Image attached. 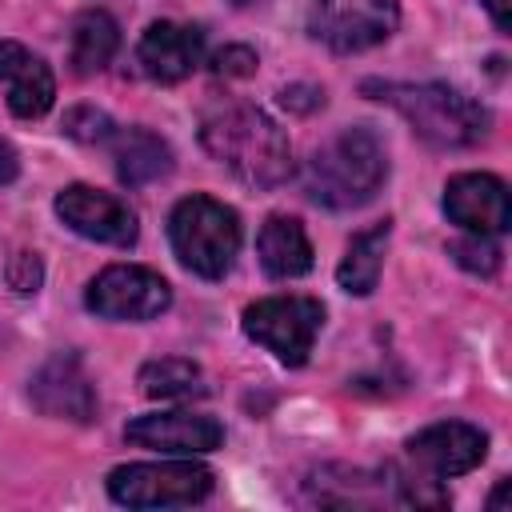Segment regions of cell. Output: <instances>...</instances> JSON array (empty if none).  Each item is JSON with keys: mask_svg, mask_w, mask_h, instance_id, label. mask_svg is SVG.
<instances>
[{"mask_svg": "<svg viewBox=\"0 0 512 512\" xmlns=\"http://www.w3.org/2000/svg\"><path fill=\"white\" fill-rule=\"evenodd\" d=\"M200 140L208 156L248 188H276L292 176V144L256 104L228 100L212 108L200 124Z\"/></svg>", "mask_w": 512, "mask_h": 512, "instance_id": "1", "label": "cell"}, {"mask_svg": "<svg viewBox=\"0 0 512 512\" xmlns=\"http://www.w3.org/2000/svg\"><path fill=\"white\" fill-rule=\"evenodd\" d=\"M368 96L392 104L408 128L436 148H472L488 136V108L448 84H392L368 80Z\"/></svg>", "mask_w": 512, "mask_h": 512, "instance_id": "2", "label": "cell"}, {"mask_svg": "<svg viewBox=\"0 0 512 512\" xmlns=\"http://www.w3.org/2000/svg\"><path fill=\"white\" fill-rule=\"evenodd\" d=\"M388 176V156L384 144L376 140L372 128H344L328 144H320L308 160L304 188L316 204L348 212L368 204Z\"/></svg>", "mask_w": 512, "mask_h": 512, "instance_id": "3", "label": "cell"}, {"mask_svg": "<svg viewBox=\"0 0 512 512\" xmlns=\"http://www.w3.org/2000/svg\"><path fill=\"white\" fill-rule=\"evenodd\" d=\"M168 240H172L176 260L188 272L204 280H220L236 264V252H240V216L228 204L196 192L172 208Z\"/></svg>", "mask_w": 512, "mask_h": 512, "instance_id": "4", "label": "cell"}, {"mask_svg": "<svg viewBox=\"0 0 512 512\" xmlns=\"http://www.w3.org/2000/svg\"><path fill=\"white\" fill-rule=\"evenodd\" d=\"M212 492V472L196 460L120 464L108 472V496L128 508H184Z\"/></svg>", "mask_w": 512, "mask_h": 512, "instance_id": "5", "label": "cell"}, {"mask_svg": "<svg viewBox=\"0 0 512 512\" xmlns=\"http://www.w3.org/2000/svg\"><path fill=\"white\" fill-rule=\"evenodd\" d=\"M324 324V304L312 296H268L244 308V336L268 348L280 364L300 368L316 344V332Z\"/></svg>", "mask_w": 512, "mask_h": 512, "instance_id": "6", "label": "cell"}, {"mask_svg": "<svg viewBox=\"0 0 512 512\" xmlns=\"http://www.w3.org/2000/svg\"><path fill=\"white\" fill-rule=\"evenodd\" d=\"M84 304L104 320H152L172 304V288L152 268L112 264L88 284Z\"/></svg>", "mask_w": 512, "mask_h": 512, "instance_id": "7", "label": "cell"}, {"mask_svg": "<svg viewBox=\"0 0 512 512\" xmlns=\"http://www.w3.org/2000/svg\"><path fill=\"white\" fill-rule=\"evenodd\" d=\"M56 216H60L72 232H80V236H88V240H96V244L128 248V244H136V236H140L136 212H132L120 196L100 192V188H88V184H68V188L56 196Z\"/></svg>", "mask_w": 512, "mask_h": 512, "instance_id": "8", "label": "cell"}, {"mask_svg": "<svg viewBox=\"0 0 512 512\" xmlns=\"http://www.w3.org/2000/svg\"><path fill=\"white\" fill-rule=\"evenodd\" d=\"M488 452V436L464 420H440V424H428L420 428L412 440H408V456L416 468H424L428 476L436 480H452V476H464L472 472Z\"/></svg>", "mask_w": 512, "mask_h": 512, "instance_id": "9", "label": "cell"}, {"mask_svg": "<svg viewBox=\"0 0 512 512\" xmlns=\"http://www.w3.org/2000/svg\"><path fill=\"white\" fill-rule=\"evenodd\" d=\"M444 212L452 224H460L464 232H476V236H500L512 224L508 188H504V180H496L488 172L452 176L444 188Z\"/></svg>", "mask_w": 512, "mask_h": 512, "instance_id": "10", "label": "cell"}, {"mask_svg": "<svg viewBox=\"0 0 512 512\" xmlns=\"http://www.w3.org/2000/svg\"><path fill=\"white\" fill-rule=\"evenodd\" d=\"M28 396L44 416H56V420L88 424L96 416V392H92V380H88V372H84L76 352H56L32 376Z\"/></svg>", "mask_w": 512, "mask_h": 512, "instance_id": "11", "label": "cell"}, {"mask_svg": "<svg viewBox=\"0 0 512 512\" xmlns=\"http://www.w3.org/2000/svg\"><path fill=\"white\" fill-rule=\"evenodd\" d=\"M124 440L168 456H200L224 444V428L212 416H196V412H152V416H136L124 428Z\"/></svg>", "mask_w": 512, "mask_h": 512, "instance_id": "12", "label": "cell"}, {"mask_svg": "<svg viewBox=\"0 0 512 512\" xmlns=\"http://www.w3.org/2000/svg\"><path fill=\"white\" fill-rule=\"evenodd\" d=\"M204 56V32L176 20H156L136 44V64L156 84H176L192 76V68Z\"/></svg>", "mask_w": 512, "mask_h": 512, "instance_id": "13", "label": "cell"}, {"mask_svg": "<svg viewBox=\"0 0 512 512\" xmlns=\"http://www.w3.org/2000/svg\"><path fill=\"white\" fill-rule=\"evenodd\" d=\"M316 8H324V16L316 20V32L320 40H328L336 52H360V48H372L380 40L392 36L396 28V0H360V4H332V0H320Z\"/></svg>", "mask_w": 512, "mask_h": 512, "instance_id": "14", "label": "cell"}, {"mask_svg": "<svg viewBox=\"0 0 512 512\" xmlns=\"http://www.w3.org/2000/svg\"><path fill=\"white\" fill-rule=\"evenodd\" d=\"M0 84L8 88L12 116H24V120L44 116L52 108V100H56L52 68L36 52L16 44V40H0Z\"/></svg>", "mask_w": 512, "mask_h": 512, "instance_id": "15", "label": "cell"}, {"mask_svg": "<svg viewBox=\"0 0 512 512\" xmlns=\"http://www.w3.org/2000/svg\"><path fill=\"white\" fill-rule=\"evenodd\" d=\"M256 256H260L264 272L276 280L304 276L312 268V244H308L304 224L296 216H268L256 236Z\"/></svg>", "mask_w": 512, "mask_h": 512, "instance_id": "16", "label": "cell"}, {"mask_svg": "<svg viewBox=\"0 0 512 512\" xmlns=\"http://www.w3.org/2000/svg\"><path fill=\"white\" fill-rule=\"evenodd\" d=\"M116 176L128 184V188H140V184H152L160 176L172 172V148L148 132V128H124L116 132Z\"/></svg>", "mask_w": 512, "mask_h": 512, "instance_id": "17", "label": "cell"}, {"mask_svg": "<svg viewBox=\"0 0 512 512\" xmlns=\"http://www.w3.org/2000/svg\"><path fill=\"white\" fill-rule=\"evenodd\" d=\"M388 236H392V220H376L372 228L356 232L344 248V260L336 268V284L352 296H368L380 280V268H384V248H388Z\"/></svg>", "mask_w": 512, "mask_h": 512, "instance_id": "18", "label": "cell"}, {"mask_svg": "<svg viewBox=\"0 0 512 512\" xmlns=\"http://www.w3.org/2000/svg\"><path fill=\"white\" fill-rule=\"evenodd\" d=\"M120 48V28L116 20L104 12V8H88L76 16L72 24V48H68V60H72V72L76 76H92L100 72Z\"/></svg>", "mask_w": 512, "mask_h": 512, "instance_id": "19", "label": "cell"}, {"mask_svg": "<svg viewBox=\"0 0 512 512\" xmlns=\"http://www.w3.org/2000/svg\"><path fill=\"white\" fill-rule=\"evenodd\" d=\"M140 392L152 400H192V396H204L208 384H204L200 364L184 356H160L140 368Z\"/></svg>", "mask_w": 512, "mask_h": 512, "instance_id": "20", "label": "cell"}, {"mask_svg": "<svg viewBox=\"0 0 512 512\" xmlns=\"http://www.w3.org/2000/svg\"><path fill=\"white\" fill-rule=\"evenodd\" d=\"M452 260L460 264V268H468V272H476V276H492L496 268H500V248H496V240L492 236H464V240H456L452 248Z\"/></svg>", "mask_w": 512, "mask_h": 512, "instance_id": "21", "label": "cell"}, {"mask_svg": "<svg viewBox=\"0 0 512 512\" xmlns=\"http://www.w3.org/2000/svg\"><path fill=\"white\" fill-rule=\"evenodd\" d=\"M64 132H68L72 140L96 144V140H112V136H116V124L108 120V112H100V108H92V104H80V108H68V112H64Z\"/></svg>", "mask_w": 512, "mask_h": 512, "instance_id": "22", "label": "cell"}, {"mask_svg": "<svg viewBox=\"0 0 512 512\" xmlns=\"http://www.w3.org/2000/svg\"><path fill=\"white\" fill-rule=\"evenodd\" d=\"M8 288L12 292H20V296H28V292H36L40 288V280H44V264H40V256L36 252H28V248H20V252H12V260H8Z\"/></svg>", "mask_w": 512, "mask_h": 512, "instance_id": "23", "label": "cell"}, {"mask_svg": "<svg viewBox=\"0 0 512 512\" xmlns=\"http://www.w3.org/2000/svg\"><path fill=\"white\" fill-rule=\"evenodd\" d=\"M256 52L248 48V44H228V48H220L216 56H212V72L216 76H232V80H240V76H252L256 72Z\"/></svg>", "mask_w": 512, "mask_h": 512, "instance_id": "24", "label": "cell"}, {"mask_svg": "<svg viewBox=\"0 0 512 512\" xmlns=\"http://www.w3.org/2000/svg\"><path fill=\"white\" fill-rule=\"evenodd\" d=\"M280 104L292 108V112H312V108L324 104V88H316V84H288L280 92Z\"/></svg>", "mask_w": 512, "mask_h": 512, "instance_id": "25", "label": "cell"}, {"mask_svg": "<svg viewBox=\"0 0 512 512\" xmlns=\"http://www.w3.org/2000/svg\"><path fill=\"white\" fill-rule=\"evenodd\" d=\"M16 172H20V156H16V148L8 140H0V184L16 180Z\"/></svg>", "mask_w": 512, "mask_h": 512, "instance_id": "26", "label": "cell"}, {"mask_svg": "<svg viewBox=\"0 0 512 512\" xmlns=\"http://www.w3.org/2000/svg\"><path fill=\"white\" fill-rule=\"evenodd\" d=\"M484 8L492 12V20H496V28H500V32H508V28H512V8H508V0H484Z\"/></svg>", "mask_w": 512, "mask_h": 512, "instance_id": "27", "label": "cell"}, {"mask_svg": "<svg viewBox=\"0 0 512 512\" xmlns=\"http://www.w3.org/2000/svg\"><path fill=\"white\" fill-rule=\"evenodd\" d=\"M508 492H512V480H500V488L492 492V500H488V508H504V504H508Z\"/></svg>", "mask_w": 512, "mask_h": 512, "instance_id": "28", "label": "cell"}, {"mask_svg": "<svg viewBox=\"0 0 512 512\" xmlns=\"http://www.w3.org/2000/svg\"><path fill=\"white\" fill-rule=\"evenodd\" d=\"M232 4H256V0H232Z\"/></svg>", "mask_w": 512, "mask_h": 512, "instance_id": "29", "label": "cell"}]
</instances>
